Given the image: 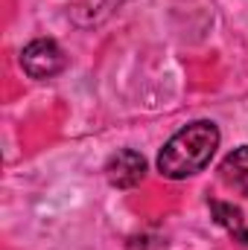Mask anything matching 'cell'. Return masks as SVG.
<instances>
[{
  "label": "cell",
  "instance_id": "1",
  "mask_svg": "<svg viewBox=\"0 0 248 250\" xmlns=\"http://www.w3.org/2000/svg\"><path fill=\"white\" fill-rule=\"evenodd\" d=\"M219 148V128L213 123H190L187 128H181L178 134H173L167 140V146L158 154V172L164 178L181 181L190 178L196 172H201L213 151Z\"/></svg>",
  "mask_w": 248,
  "mask_h": 250
},
{
  "label": "cell",
  "instance_id": "2",
  "mask_svg": "<svg viewBox=\"0 0 248 250\" xmlns=\"http://www.w3.org/2000/svg\"><path fill=\"white\" fill-rule=\"evenodd\" d=\"M21 67H24L26 76H32V79H53L56 73L64 70V53L56 41L38 38V41H32V44L24 47V53H21Z\"/></svg>",
  "mask_w": 248,
  "mask_h": 250
},
{
  "label": "cell",
  "instance_id": "3",
  "mask_svg": "<svg viewBox=\"0 0 248 250\" xmlns=\"http://www.w3.org/2000/svg\"><path fill=\"white\" fill-rule=\"evenodd\" d=\"M105 172H108L111 187L131 189L143 181V175H146V160H143V154H137V151H131V148H123V151H117V154L108 160Z\"/></svg>",
  "mask_w": 248,
  "mask_h": 250
},
{
  "label": "cell",
  "instance_id": "4",
  "mask_svg": "<svg viewBox=\"0 0 248 250\" xmlns=\"http://www.w3.org/2000/svg\"><path fill=\"white\" fill-rule=\"evenodd\" d=\"M219 178L222 184L240 195L248 198V146L243 148H234L222 163H219Z\"/></svg>",
  "mask_w": 248,
  "mask_h": 250
}]
</instances>
